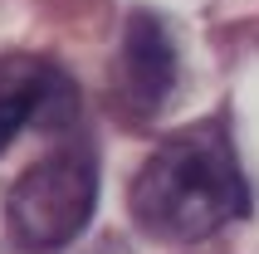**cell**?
<instances>
[{"instance_id": "1", "label": "cell", "mask_w": 259, "mask_h": 254, "mask_svg": "<svg viewBox=\"0 0 259 254\" xmlns=\"http://www.w3.org/2000/svg\"><path fill=\"white\" fill-rule=\"evenodd\" d=\"M132 220L166 244H201L249 210V186L230 132L220 122H191L142 161L127 191Z\"/></svg>"}, {"instance_id": "2", "label": "cell", "mask_w": 259, "mask_h": 254, "mask_svg": "<svg viewBox=\"0 0 259 254\" xmlns=\"http://www.w3.org/2000/svg\"><path fill=\"white\" fill-rule=\"evenodd\" d=\"M98 205V166L88 152H54L10 186L5 196V230L15 249L59 254L83 235Z\"/></svg>"}, {"instance_id": "3", "label": "cell", "mask_w": 259, "mask_h": 254, "mask_svg": "<svg viewBox=\"0 0 259 254\" xmlns=\"http://www.w3.org/2000/svg\"><path fill=\"white\" fill-rule=\"evenodd\" d=\"M73 113V83L44 59L0 64V152L29 122H64Z\"/></svg>"}, {"instance_id": "4", "label": "cell", "mask_w": 259, "mask_h": 254, "mask_svg": "<svg viewBox=\"0 0 259 254\" xmlns=\"http://www.w3.org/2000/svg\"><path fill=\"white\" fill-rule=\"evenodd\" d=\"M176 39L166 34L157 15H132L127 20V39H122V73H127V93L137 113H157L176 88Z\"/></svg>"}]
</instances>
